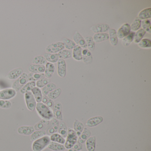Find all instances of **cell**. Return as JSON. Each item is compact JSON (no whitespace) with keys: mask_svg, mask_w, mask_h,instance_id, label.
Masks as SVG:
<instances>
[{"mask_svg":"<svg viewBox=\"0 0 151 151\" xmlns=\"http://www.w3.org/2000/svg\"><path fill=\"white\" fill-rule=\"evenodd\" d=\"M36 109L39 115L43 119L51 120L54 118L52 110L42 102L37 103Z\"/></svg>","mask_w":151,"mask_h":151,"instance_id":"obj_1","label":"cell"},{"mask_svg":"<svg viewBox=\"0 0 151 151\" xmlns=\"http://www.w3.org/2000/svg\"><path fill=\"white\" fill-rule=\"evenodd\" d=\"M50 142V137L48 135H45L33 141L32 145V151H42L48 146Z\"/></svg>","mask_w":151,"mask_h":151,"instance_id":"obj_2","label":"cell"},{"mask_svg":"<svg viewBox=\"0 0 151 151\" xmlns=\"http://www.w3.org/2000/svg\"><path fill=\"white\" fill-rule=\"evenodd\" d=\"M78 137L76 132L71 128H68L67 139L65 141V147L67 149H70L73 147L74 145L78 141Z\"/></svg>","mask_w":151,"mask_h":151,"instance_id":"obj_3","label":"cell"},{"mask_svg":"<svg viewBox=\"0 0 151 151\" xmlns=\"http://www.w3.org/2000/svg\"><path fill=\"white\" fill-rule=\"evenodd\" d=\"M29 82L28 75L26 73H23L12 85V88L16 91H20L28 82Z\"/></svg>","mask_w":151,"mask_h":151,"instance_id":"obj_4","label":"cell"},{"mask_svg":"<svg viewBox=\"0 0 151 151\" xmlns=\"http://www.w3.org/2000/svg\"><path fill=\"white\" fill-rule=\"evenodd\" d=\"M24 99L27 108L31 111L36 109L37 102L31 91L28 92L24 94Z\"/></svg>","mask_w":151,"mask_h":151,"instance_id":"obj_5","label":"cell"},{"mask_svg":"<svg viewBox=\"0 0 151 151\" xmlns=\"http://www.w3.org/2000/svg\"><path fill=\"white\" fill-rule=\"evenodd\" d=\"M64 45L62 42H58L52 43L47 47L46 51L47 53L55 54L64 50Z\"/></svg>","mask_w":151,"mask_h":151,"instance_id":"obj_6","label":"cell"},{"mask_svg":"<svg viewBox=\"0 0 151 151\" xmlns=\"http://www.w3.org/2000/svg\"><path fill=\"white\" fill-rule=\"evenodd\" d=\"M17 91L13 88H8L0 91V99L9 100L15 97Z\"/></svg>","mask_w":151,"mask_h":151,"instance_id":"obj_7","label":"cell"},{"mask_svg":"<svg viewBox=\"0 0 151 151\" xmlns=\"http://www.w3.org/2000/svg\"><path fill=\"white\" fill-rule=\"evenodd\" d=\"M60 122L59 120L55 119V118H53L50 120V124L49 127L47 129L46 133L48 135H51L54 133H56L58 130Z\"/></svg>","mask_w":151,"mask_h":151,"instance_id":"obj_8","label":"cell"},{"mask_svg":"<svg viewBox=\"0 0 151 151\" xmlns=\"http://www.w3.org/2000/svg\"><path fill=\"white\" fill-rule=\"evenodd\" d=\"M57 73L61 78H64L67 74V64L63 59H60L57 62Z\"/></svg>","mask_w":151,"mask_h":151,"instance_id":"obj_9","label":"cell"},{"mask_svg":"<svg viewBox=\"0 0 151 151\" xmlns=\"http://www.w3.org/2000/svg\"><path fill=\"white\" fill-rule=\"evenodd\" d=\"M54 117L58 120L62 121L63 120V106L60 102H57L55 104L52 110Z\"/></svg>","mask_w":151,"mask_h":151,"instance_id":"obj_10","label":"cell"},{"mask_svg":"<svg viewBox=\"0 0 151 151\" xmlns=\"http://www.w3.org/2000/svg\"><path fill=\"white\" fill-rule=\"evenodd\" d=\"M130 25L129 24H124L118 30L116 34L117 37L122 39L127 36L131 32Z\"/></svg>","mask_w":151,"mask_h":151,"instance_id":"obj_11","label":"cell"},{"mask_svg":"<svg viewBox=\"0 0 151 151\" xmlns=\"http://www.w3.org/2000/svg\"><path fill=\"white\" fill-rule=\"evenodd\" d=\"M109 29V25L106 24H101L93 25L91 28V30L93 32L95 33H104Z\"/></svg>","mask_w":151,"mask_h":151,"instance_id":"obj_12","label":"cell"},{"mask_svg":"<svg viewBox=\"0 0 151 151\" xmlns=\"http://www.w3.org/2000/svg\"><path fill=\"white\" fill-rule=\"evenodd\" d=\"M35 131V129L33 126H22L17 129V132L19 134L24 136L31 135Z\"/></svg>","mask_w":151,"mask_h":151,"instance_id":"obj_13","label":"cell"},{"mask_svg":"<svg viewBox=\"0 0 151 151\" xmlns=\"http://www.w3.org/2000/svg\"><path fill=\"white\" fill-rule=\"evenodd\" d=\"M73 40L75 41L74 42L78 45H77L81 47L83 49L87 48V45H86L85 40L81 36V34L77 32H76L74 35V37H73Z\"/></svg>","mask_w":151,"mask_h":151,"instance_id":"obj_14","label":"cell"},{"mask_svg":"<svg viewBox=\"0 0 151 151\" xmlns=\"http://www.w3.org/2000/svg\"><path fill=\"white\" fill-rule=\"evenodd\" d=\"M103 121V117L101 116H96L90 118L87 120L86 125L89 127H94L99 124Z\"/></svg>","mask_w":151,"mask_h":151,"instance_id":"obj_15","label":"cell"},{"mask_svg":"<svg viewBox=\"0 0 151 151\" xmlns=\"http://www.w3.org/2000/svg\"><path fill=\"white\" fill-rule=\"evenodd\" d=\"M23 73L22 68H17L10 71L7 76L6 78L10 80L17 79Z\"/></svg>","mask_w":151,"mask_h":151,"instance_id":"obj_16","label":"cell"},{"mask_svg":"<svg viewBox=\"0 0 151 151\" xmlns=\"http://www.w3.org/2000/svg\"><path fill=\"white\" fill-rule=\"evenodd\" d=\"M45 70V65H38V64H31L28 68V70L31 73H44Z\"/></svg>","mask_w":151,"mask_h":151,"instance_id":"obj_17","label":"cell"},{"mask_svg":"<svg viewBox=\"0 0 151 151\" xmlns=\"http://www.w3.org/2000/svg\"><path fill=\"white\" fill-rule=\"evenodd\" d=\"M45 70L44 74L45 77L46 78H51L54 73L55 70V66L53 63H47L45 65Z\"/></svg>","mask_w":151,"mask_h":151,"instance_id":"obj_18","label":"cell"},{"mask_svg":"<svg viewBox=\"0 0 151 151\" xmlns=\"http://www.w3.org/2000/svg\"><path fill=\"white\" fill-rule=\"evenodd\" d=\"M82 60L86 64H91L92 63L93 56L91 53L86 48L82 50Z\"/></svg>","mask_w":151,"mask_h":151,"instance_id":"obj_19","label":"cell"},{"mask_svg":"<svg viewBox=\"0 0 151 151\" xmlns=\"http://www.w3.org/2000/svg\"><path fill=\"white\" fill-rule=\"evenodd\" d=\"M50 120L42 119L40 122L36 124L34 126V129L36 130H47L49 127Z\"/></svg>","mask_w":151,"mask_h":151,"instance_id":"obj_20","label":"cell"},{"mask_svg":"<svg viewBox=\"0 0 151 151\" xmlns=\"http://www.w3.org/2000/svg\"><path fill=\"white\" fill-rule=\"evenodd\" d=\"M91 132L89 129L86 128H84L83 132L81 133L80 136L78 137V143L81 144L84 143L87 140V139L91 137Z\"/></svg>","mask_w":151,"mask_h":151,"instance_id":"obj_21","label":"cell"},{"mask_svg":"<svg viewBox=\"0 0 151 151\" xmlns=\"http://www.w3.org/2000/svg\"><path fill=\"white\" fill-rule=\"evenodd\" d=\"M96 137L92 136L90 137L86 140V149L88 151H94L96 147Z\"/></svg>","mask_w":151,"mask_h":151,"instance_id":"obj_22","label":"cell"},{"mask_svg":"<svg viewBox=\"0 0 151 151\" xmlns=\"http://www.w3.org/2000/svg\"><path fill=\"white\" fill-rule=\"evenodd\" d=\"M93 39L95 43H100L108 40L109 36L107 33H96L93 35Z\"/></svg>","mask_w":151,"mask_h":151,"instance_id":"obj_23","label":"cell"},{"mask_svg":"<svg viewBox=\"0 0 151 151\" xmlns=\"http://www.w3.org/2000/svg\"><path fill=\"white\" fill-rule=\"evenodd\" d=\"M109 39L110 43L112 45L116 46L118 44V37H117L116 31L114 29H109Z\"/></svg>","mask_w":151,"mask_h":151,"instance_id":"obj_24","label":"cell"},{"mask_svg":"<svg viewBox=\"0 0 151 151\" xmlns=\"http://www.w3.org/2000/svg\"><path fill=\"white\" fill-rule=\"evenodd\" d=\"M73 127L74 131L76 133L78 137H79L84 129V125L83 123L78 120L76 119L73 124Z\"/></svg>","mask_w":151,"mask_h":151,"instance_id":"obj_25","label":"cell"},{"mask_svg":"<svg viewBox=\"0 0 151 151\" xmlns=\"http://www.w3.org/2000/svg\"><path fill=\"white\" fill-rule=\"evenodd\" d=\"M31 92L32 93L37 102L38 103V102H41L43 95L42 91L40 88L36 86L32 89Z\"/></svg>","mask_w":151,"mask_h":151,"instance_id":"obj_26","label":"cell"},{"mask_svg":"<svg viewBox=\"0 0 151 151\" xmlns=\"http://www.w3.org/2000/svg\"><path fill=\"white\" fill-rule=\"evenodd\" d=\"M73 50V57L76 60L81 61L82 60V48L81 47L76 45Z\"/></svg>","mask_w":151,"mask_h":151,"instance_id":"obj_27","label":"cell"},{"mask_svg":"<svg viewBox=\"0 0 151 151\" xmlns=\"http://www.w3.org/2000/svg\"><path fill=\"white\" fill-rule=\"evenodd\" d=\"M36 82L33 81H29L21 89L20 91L22 94H25L28 92L31 91L32 89L36 87Z\"/></svg>","mask_w":151,"mask_h":151,"instance_id":"obj_28","label":"cell"},{"mask_svg":"<svg viewBox=\"0 0 151 151\" xmlns=\"http://www.w3.org/2000/svg\"><path fill=\"white\" fill-rule=\"evenodd\" d=\"M58 131L59 134L62 136L63 138H65L67 137V135H68V128L65 122L62 121L60 123Z\"/></svg>","mask_w":151,"mask_h":151,"instance_id":"obj_29","label":"cell"},{"mask_svg":"<svg viewBox=\"0 0 151 151\" xmlns=\"http://www.w3.org/2000/svg\"><path fill=\"white\" fill-rule=\"evenodd\" d=\"M44 57L46 60L47 61L52 63L57 62L60 58L58 53L52 54L47 53L45 54Z\"/></svg>","mask_w":151,"mask_h":151,"instance_id":"obj_30","label":"cell"},{"mask_svg":"<svg viewBox=\"0 0 151 151\" xmlns=\"http://www.w3.org/2000/svg\"><path fill=\"white\" fill-rule=\"evenodd\" d=\"M56 89V86L53 83H50L41 89L42 94L44 96H47L49 93Z\"/></svg>","mask_w":151,"mask_h":151,"instance_id":"obj_31","label":"cell"},{"mask_svg":"<svg viewBox=\"0 0 151 151\" xmlns=\"http://www.w3.org/2000/svg\"><path fill=\"white\" fill-rule=\"evenodd\" d=\"M49 149L55 151H63L65 150V147L60 143L51 141L47 146Z\"/></svg>","mask_w":151,"mask_h":151,"instance_id":"obj_32","label":"cell"},{"mask_svg":"<svg viewBox=\"0 0 151 151\" xmlns=\"http://www.w3.org/2000/svg\"><path fill=\"white\" fill-rule=\"evenodd\" d=\"M151 9L147 8L143 9L139 14L138 17L139 20H147L151 17Z\"/></svg>","mask_w":151,"mask_h":151,"instance_id":"obj_33","label":"cell"},{"mask_svg":"<svg viewBox=\"0 0 151 151\" xmlns=\"http://www.w3.org/2000/svg\"><path fill=\"white\" fill-rule=\"evenodd\" d=\"M135 33L133 32H130L127 36L123 39L122 45L124 46L128 47L130 45L134 39Z\"/></svg>","mask_w":151,"mask_h":151,"instance_id":"obj_34","label":"cell"},{"mask_svg":"<svg viewBox=\"0 0 151 151\" xmlns=\"http://www.w3.org/2000/svg\"><path fill=\"white\" fill-rule=\"evenodd\" d=\"M50 137L51 141L60 143L62 145L65 144V141H66L65 138H63L62 136H61L59 133H54L51 135V137Z\"/></svg>","mask_w":151,"mask_h":151,"instance_id":"obj_35","label":"cell"},{"mask_svg":"<svg viewBox=\"0 0 151 151\" xmlns=\"http://www.w3.org/2000/svg\"><path fill=\"white\" fill-rule=\"evenodd\" d=\"M46 132L44 130L35 131L31 135L30 139L32 141H34L46 135Z\"/></svg>","mask_w":151,"mask_h":151,"instance_id":"obj_36","label":"cell"},{"mask_svg":"<svg viewBox=\"0 0 151 151\" xmlns=\"http://www.w3.org/2000/svg\"><path fill=\"white\" fill-rule=\"evenodd\" d=\"M44 73L39 74V73H30L28 75V78L29 81L35 82L45 77Z\"/></svg>","mask_w":151,"mask_h":151,"instance_id":"obj_37","label":"cell"},{"mask_svg":"<svg viewBox=\"0 0 151 151\" xmlns=\"http://www.w3.org/2000/svg\"><path fill=\"white\" fill-rule=\"evenodd\" d=\"M62 43L64 45V47H66V49H68V50H72L76 45L74 41H72L67 38H64L63 39Z\"/></svg>","mask_w":151,"mask_h":151,"instance_id":"obj_38","label":"cell"},{"mask_svg":"<svg viewBox=\"0 0 151 151\" xmlns=\"http://www.w3.org/2000/svg\"><path fill=\"white\" fill-rule=\"evenodd\" d=\"M85 40L86 42L88 50H89L90 52H93L94 51L95 49V43L93 41L92 37H86L85 39Z\"/></svg>","mask_w":151,"mask_h":151,"instance_id":"obj_39","label":"cell"},{"mask_svg":"<svg viewBox=\"0 0 151 151\" xmlns=\"http://www.w3.org/2000/svg\"><path fill=\"white\" fill-rule=\"evenodd\" d=\"M61 93L62 90L61 88H56L55 90L49 93L47 96L50 99L53 100L57 99L60 95Z\"/></svg>","mask_w":151,"mask_h":151,"instance_id":"obj_40","label":"cell"},{"mask_svg":"<svg viewBox=\"0 0 151 151\" xmlns=\"http://www.w3.org/2000/svg\"><path fill=\"white\" fill-rule=\"evenodd\" d=\"M32 63L33 64L45 65L47 62L44 56L42 55H37L34 57L32 60Z\"/></svg>","mask_w":151,"mask_h":151,"instance_id":"obj_41","label":"cell"},{"mask_svg":"<svg viewBox=\"0 0 151 151\" xmlns=\"http://www.w3.org/2000/svg\"><path fill=\"white\" fill-rule=\"evenodd\" d=\"M146 32L143 29H140L137 31L135 34L134 38V42L136 44L139 43L145 34Z\"/></svg>","mask_w":151,"mask_h":151,"instance_id":"obj_42","label":"cell"},{"mask_svg":"<svg viewBox=\"0 0 151 151\" xmlns=\"http://www.w3.org/2000/svg\"><path fill=\"white\" fill-rule=\"evenodd\" d=\"M58 55L60 59H63L64 60L65 59H69L72 57V53L70 50H62L59 52Z\"/></svg>","mask_w":151,"mask_h":151,"instance_id":"obj_43","label":"cell"},{"mask_svg":"<svg viewBox=\"0 0 151 151\" xmlns=\"http://www.w3.org/2000/svg\"><path fill=\"white\" fill-rule=\"evenodd\" d=\"M50 83V80L48 78L44 77L36 82V86L39 88H42Z\"/></svg>","mask_w":151,"mask_h":151,"instance_id":"obj_44","label":"cell"},{"mask_svg":"<svg viewBox=\"0 0 151 151\" xmlns=\"http://www.w3.org/2000/svg\"><path fill=\"white\" fill-rule=\"evenodd\" d=\"M141 20L139 18H136L130 25L131 30L132 31L138 30L141 26Z\"/></svg>","mask_w":151,"mask_h":151,"instance_id":"obj_45","label":"cell"},{"mask_svg":"<svg viewBox=\"0 0 151 151\" xmlns=\"http://www.w3.org/2000/svg\"><path fill=\"white\" fill-rule=\"evenodd\" d=\"M138 46L141 48H151V40L147 39H142L141 41L138 43Z\"/></svg>","mask_w":151,"mask_h":151,"instance_id":"obj_46","label":"cell"},{"mask_svg":"<svg viewBox=\"0 0 151 151\" xmlns=\"http://www.w3.org/2000/svg\"><path fill=\"white\" fill-rule=\"evenodd\" d=\"M141 25L142 26L143 29L145 32H147L148 33L151 32V22L148 20H143L141 23Z\"/></svg>","mask_w":151,"mask_h":151,"instance_id":"obj_47","label":"cell"},{"mask_svg":"<svg viewBox=\"0 0 151 151\" xmlns=\"http://www.w3.org/2000/svg\"><path fill=\"white\" fill-rule=\"evenodd\" d=\"M12 106V103L9 100L0 99V108L3 109H9Z\"/></svg>","mask_w":151,"mask_h":151,"instance_id":"obj_48","label":"cell"},{"mask_svg":"<svg viewBox=\"0 0 151 151\" xmlns=\"http://www.w3.org/2000/svg\"><path fill=\"white\" fill-rule=\"evenodd\" d=\"M45 105H46L51 110H52L53 109L54 106H55V103L53 101L49 99Z\"/></svg>","mask_w":151,"mask_h":151,"instance_id":"obj_49","label":"cell"},{"mask_svg":"<svg viewBox=\"0 0 151 151\" xmlns=\"http://www.w3.org/2000/svg\"><path fill=\"white\" fill-rule=\"evenodd\" d=\"M73 147H74V150H76V151H79V150L82 149L83 146H82V145H81V144H80V143L78 142L77 144L76 143V144L74 145V146Z\"/></svg>","mask_w":151,"mask_h":151,"instance_id":"obj_50","label":"cell"},{"mask_svg":"<svg viewBox=\"0 0 151 151\" xmlns=\"http://www.w3.org/2000/svg\"></svg>","mask_w":151,"mask_h":151,"instance_id":"obj_51","label":"cell"}]
</instances>
